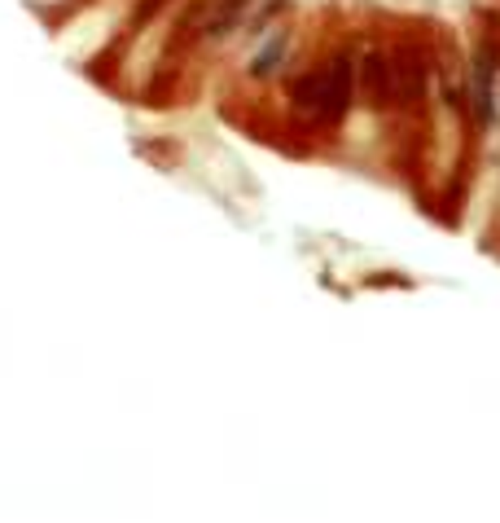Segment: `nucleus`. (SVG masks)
<instances>
[{"instance_id": "4", "label": "nucleus", "mask_w": 500, "mask_h": 523, "mask_svg": "<svg viewBox=\"0 0 500 523\" xmlns=\"http://www.w3.org/2000/svg\"><path fill=\"white\" fill-rule=\"evenodd\" d=\"M281 57H286V31H272V40L255 53V62H250V75L263 79V75H272L281 67Z\"/></svg>"}, {"instance_id": "2", "label": "nucleus", "mask_w": 500, "mask_h": 523, "mask_svg": "<svg viewBox=\"0 0 500 523\" xmlns=\"http://www.w3.org/2000/svg\"><path fill=\"white\" fill-rule=\"evenodd\" d=\"M360 75H364V88L373 93V102H377V106H391V97H395L391 62L382 57V53H369V57H364V67H360Z\"/></svg>"}, {"instance_id": "1", "label": "nucleus", "mask_w": 500, "mask_h": 523, "mask_svg": "<svg viewBox=\"0 0 500 523\" xmlns=\"http://www.w3.org/2000/svg\"><path fill=\"white\" fill-rule=\"evenodd\" d=\"M347 102H352V62L338 57V62H329V93H325V106H321V114H316V123L342 119Z\"/></svg>"}, {"instance_id": "3", "label": "nucleus", "mask_w": 500, "mask_h": 523, "mask_svg": "<svg viewBox=\"0 0 500 523\" xmlns=\"http://www.w3.org/2000/svg\"><path fill=\"white\" fill-rule=\"evenodd\" d=\"M294 102L303 106V110H312V119L321 114V106H325V93H329V71H312V75H303V79H294Z\"/></svg>"}, {"instance_id": "5", "label": "nucleus", "mask_w": 500, "mask_h": 523, "mask_svg": "<svg viewBox=\"0 0 500 523\" xmlns=\"http://www.w3.org/2000/svg\"><path fill=\"white\" fill-rule=\"evenodd\" d=\"M246 5L250 0H220V9H215V18L207 22V40H220V36H228V27L246 13Z\"/></svg>"}, {"instance_id": "6", "label": "nucleus", "mask_w": 500, "mask_h": 523, "mask_svg": "<svg viewBox=\"0 0 500 523\" xmlns=\"http://www.w3.org/2000/svg\"><path fill=\"white\" fill-rule=\"evenodd\" d=\"M162 5H167V0H145V5L137 9V27H145V22H149V18H154V13L162 9Z\"/></svg>"}]
</instances>
